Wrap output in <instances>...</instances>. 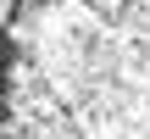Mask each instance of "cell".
Here are the masks:
<instances>
[{
    "label": "cell",
    "mask_w": 150,
    "mask_h": 139,
    "mask_svg": "<svg viewBox=\"0 0 150 139\" xmlns=\"http://www.w3.org/2000/svg\"><path fill=\"white\" fill-rule=\"evenodd\" d=\"M6 139H150V0H17Z\"/></svg>",
    "instance_id": "cell-1"
}]
</instances>
